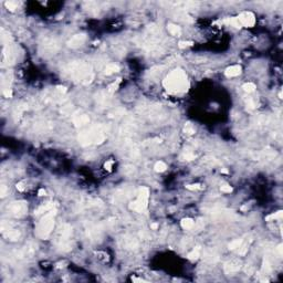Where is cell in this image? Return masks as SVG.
<instances>
[{
    "instance_id": "6da1fadb",
    "label": "cell",
    "mask_w": 283,
    "mask_h": 283,
    "mask_svg": "<svg viewBox=\"0 0 283 283\" xmlns=\"http://www.w3.org/2000/svg\"><path fill=\"white\" fill-rule=\"evenodd\" d=\"M163 85L167 92L173 93V94L187 92L189 89L187 75L181 69H176L174 71H171L165 78Z\"/></svg>"
},
{
    "instance_id": "7a4b0ae2",
    "label": "cell",
    "mask_w": 283,
    "mask_h": 283,
    "mask_svg": "<svg viewBox=\"0 0 283 283\" xmlns=\"http://www.w3.org/2000/svg\"><path fill=\"white\" fill-rule=\"evenodd\" d=\"M57 210L52 209L45 215V217L40 220L37 226L35 233L40 239H48L49 235H51L53 227H54V216Z\"/></svg>"
},
{
    "instance_id": "3957f363",
    "label": "cell",
    "mask_w": 283,
    "mask_h": 283,
    "mask_svg": "<svg viewBox=\"0 0 283 283\" xmlns=\"http://www.w3.org/2000/svg\"><path fill=\"white\" fill-rule=\"evenodd\" d=\"M148 196H149V190L148 188H140V192L137 195V198L134 201H132L130 204V209L134 210L136 212H144L147 208V204H148Z\"/></svg>"
},
{
    "instance_id": "277c9868",
    "label": "cell",
    "mask_w": 283,
    "mask_h": 283,
    "mask_svg": "<svg viewBox=\"0 0 283 283\" xmlns=\"http://www.w3.org/2000/svg\"><path fill=\"white\" fill-rule=\"evenodd\" d=\"M72 235V228L71 226L68 223L62 225L59 229V235H58V242L59 247L63 251H70L72 249L71 243H70V238Z\"/></svg>"
},
{
    "instance_id": "5b68a950",
    "label": "cell",
    "mask_w": 283,
    "mask_h": 283,
    "mask_svg": "<svg viewBox=\"0 0 283 283\" xmlns=\"http://www.w3.org/2000/svg\"><path fill=\"white\" fill-rule=\"evenodd\" d=\"M27 204L24 201H16L11 202L10 206H8V210L11 215L14 217H21L27 212Z\"/></svg>"
},
{
    "instance_id": "8992f818",
    "label": "cell",
    "mask_w": 283,
    "mask_h": 283,
    "mask_svg": "<svg viewBox=\"0 0 283 283\" xmlns=\"http://www.w3.org/2000/svg\"><path fill=\"white\" fill-rule=\"evenodd\" d=\"M238 20L240 21L241 27L251 28L256 23V17H254V14H253L252 12H250V11H246V12L240 14L238 16Z\"/></svg>"
},
{
    "instance_id": "52a82bcc",
    "label": "cell",
    "mask_w": 283,
    "mask_h": 283,
    "mask_svg": "<svg viewBox=\"0 0 283 283\" xmlns=\"http://www.w3.org/2000/svg\"><path fill=\"white\" fill-rule=\"evenodd\" d=\"M241 261H239V260H231V261L226 263L225 272L227 274H232V273L238 272L240 268H241Z\"/></svg>"
},
{
    "instance_id": "ba28073f",
    "label": "cell",
    "mask_w": 283,
    "mask_h": 283,
    "mask_svg": "<svg viewBox=\"0 0 283 283\" xmlns=\"http://www.w3.org/2000/svg\"><path fill=\"white\" fill-rule=\"evenodd\" d=\"M86 40V35L85 34H75L69 40L68 45L70 48H78L84 43V41Z\"/></svg>"
},
{
    "instance_id": "9c48e42d",
    "label": "cell",
    "mask_w": 283,
    "mask_h": 283,
    "mask_svg": "<svg viewBox=\"0 0 283 283\" xmlns=\"http://www.w3.org/2000/svg\"><path fill=\"white\" fill-rule=\"evenodd\" d=\"M225 74L227 78H235L241 74V66L240 65H232L226 69Z\"/></svg>"
},
{
    "instance_id": "30bf717a",
    "label": "cell",
    "mask_w": 283,
    "mask_h": 283,
    "mask_svg": "<svg viewBox=\"0 0 283 283\" xmlns=\"http://www.w3.org/2000/svg\"><path fill=\"white\" fill-rule=\"evenodd\" d=\"M2 233L5 235V237L8 239V240H11V241H16L19 239L20 237V231L19 230H16V229H9L8 230H2Z\"/></svg>"
},
{
    "instance_id": "8fae6325",
    "label": "cell",
    "mask_w": 283,
    "mask_h": 283,
    "mask_svg": "<svg viewBox=\"0 0 283 283\" xmlns=\"http://www.w3.org/2000/svg\"><path fill=\"white\" fill-rule=\"evenodd\" d=\"M167 30H168V32H169L171 35H174V37H179L181 34V29H180V27H178L177 24L168 23Z\"/></svg>"
},
{
    "instance_id": "7c38bea8",
    "label": "cell",
    "mask_w": 283,
    "mask_h": 283,
    "mask_svg": "<svg viewBox=\"0 0 283 283\" xmlns=\"http://www.w3.org/2000/svg\"><path fill=\"white\" fill-rule=\"evenodd\" d=\"M53 207H54V204H52V202H48V204H45V205H42L40 206L39 208L35 210V215H40V214H45V212H48L50 211V210H52L53 209Z\"/></svg>"
},
{
    "instance_id": "4fadbf2b",
    "label": "cell",
    "mask_w": 283,
    "mask_h": 283,
    "mask_svg": "<svg viewBox=\"0 0 283 283\" xmlns=\"http://www.w3.org/2000/svg\"><path fill=\"white\" fill-rule=\"evenodd\" d=\"M223 22H226V23L230 24V26H232V27L237 28V29H240L241 27V23H240V21L238 20V17H232V18H227V19H225L223 20Z\"/></svg>"
},
{
    "instance_id": "5bb4252c",
    "label": "cell",
    "mask_w": 283,
    "mask_h": 283,
    "mask_svg": "<svg viewBox=\"0 0 283 283\" xmlns=\"http://www.w3.org/2000/svg\"><path fill=\"white\" fill-rule=\"evenodd\" d=\"M119 71V66L117 64H115V63H109V64L106 65L105 68V74L107 75H111L113 74V73H116V72Z\"/></svg>"
},
{
    "instance_id": "9a60e30c",
    "label": "cell",
    "mask_w": 283,
    "mask_h": 283,
    "mask_svg": "<svg viewBox=\"0 0 283 283\" xmlns=\"http://www.w3.org/2000/svg\"><path fill=\"white\" fill-rule=\"evenodd\" d=\"M200 247H196L192 251H190V252L187 254V258L189 260H197L199 257H200Z\"/></svg>"
},
{
    "instance_id": "2e32d148",
    "label": "cell",
    "mask_w": 283,
    "mask_h": 283,
    "mask_svg": "<svg viewBox=\"0 0 283 283\" xmlns=\"http://www.w3.org/2000/svg\"><path fill=\"white\" fill-rule=\"evenodd\" d=\"M180 226L183 227L184 229H191L192 227L195 226V221L192 220V219L190 218H184L183 220L180 221Z\"/></svg>"
},
{
    "instance_id": "e0dca14e",
    "label": "cell",
    "mask_w": 283,
    "mask_h": 283,
    "mask_svg": "<svg viewBox=\"0 0 283 283\" xmlns=\"http://www.w3.org/2000/svg\"><path fill=\"white\" fill-rule=\"evenodd\" d=\"M242 243H243V239H235V240H233V241H231L230 243H229V250H235V249H239V247L241 246Z\"/></svg>"
},
{
    "instance_id": "ac0fdd59",
    "label": "cell",
    "mask_w": 283,
    "mask_h": 283,
    "mask_svg": "<svg viewBox=\"0 0 283 283\" xmlns=\"http://www.w3.org/2000/svg\"><path fill=\"white\" fill-rule=\"evenodd\" d=\"M166 168H167V165L165 164L164 161H161V160L157 161L156 164H155V166H154V169H155V171H157V173H163V171H166Z\"/></svg>"
},
{
    "instance_id": "d6986e66",
    "label": "cell",
    "mask_w": 283,
    "mask_h": 283,
    "mask_svg": "<svg viewBox=\"0 0 283 283\" xmlns=\"http://www.w3.org/2000/svg\"><path fill=\"white\" fill-rule=\"evenodd\" d=\"M283 216V211L282 210H279V211L274 212V214H271V215L266 216V221H271V220H275V219H281Z\"/></svg>"
},
{
    "instance_id": "ffe728a7",
    "label": "cell",
    "mask_w": 283,
    "mask_h": 283,
    "mask_svg": "<svg viewBox=\"0 0 283 283\" xmlns=\"http://www.w3.org/2000/svg\"><path fill=\"white\" fill-rule=\"evenodd\" d=\"M90 118L86 115H80L78 116V118L74 119V123L76 125H84V124L89 123Z\"/></svg>"
},
{
    "instance_id": "44dd1931",
    "label": "cell",
    "mask_w": 283,
    "mask_h": 283,
    "mask_svg": "<svg viewBox=\"0 0 283 283\" xmlns=\"http://www.w3.org/2000/svg\"><path fill=\"white\" fill-rule=\"evenodd\" d=\"M242 89H243V91L247 93H252L254 90H256V84L254 83H246V84H243L242 85Z\"/></svg>"
},
{
    "instance_id": "7402d4cb",
    "label": "cell",
    "mask_w": 283,
    "mask_h": 283,
    "mask_svg": "<svg viewBox=\"0 0 283 283\" xmlns=\"http://www.w3.org/2000/svg\"><path fill=\"white\" fill-rule=\"evenodd\" d=\"M5 6H6V8H7L8 10L14 11L18 7V2L17 1H6V2H5Z\"/></svg>"
},
{
    "instance_id": "603a6c76",
    "label": "cell",
    "mask_w": 283,
    "mask_h": 283,
    "mask_svg": "<svg viewBox=\"0 0 283 283\" xmlns=\"http://www.w3.org/2000/svg\"><path fill=\"white\" fill-rule=\"evenodd\" d=\"M196 158V155L192 153H184L183 155H180V160H194Z\"/></svg>"
},
{
    "instance_id": "cb8c5ba5",
    "label": "cell",
    "mask_w": 283,
    "mask_h": 283,
    "mask_svg": "<svg viewBox=\"0 0 283 283\" xmlns=\"http://www.w3.org/2000/svg\"><path fill=\"white\" fill-rule=\"evenodd\" d=\"M262 271L264 273H269L270 271H271V264H270L269 260L268 259H264V261H263V266H262Z\"/></svg>"
},
{
    "instance_id": "d4e9b609",
    "label": "cell",
    "mask_w": 283,
    "mask_h": 283,
    "mask_svg": "<svg viewBox=\"0 0 283 283\" xmlns=\"http://www.w3.org/2000/svg\"><path fill=\"white\" fill-rule=\"evenodd\" d=\"M121 78H117V81L116 82H114V83H112L111 85H109V93H113L114 91H116L117 90V88H118V84L121 83Z\"/></svg>"
},
{
    "instance_id": "484cf974",
    "label": "cell",
    "mask_w": 283,
    "mask_h": 283,
    "mask_svg": "<svg viewBox=\"0 0 283 283\" xmlns=\"http://www.w3.org/2000/svg\"><path fill=\"white\" fill-rule=\"evenodd\" d=\"M184 131H185V133L188 134V135H192V134L195 133V128L190 123H187L186 125H185Z\"/></svg>"
},
{
    "instance_id": "4316f807",
    "label": "cell",
    "mask_w": 283,
    "mask_h": 283,
    "mask_svg": "<svg viewBox=\"0 0 283 283\" xmlns=\"http://www.w3.org/2000/svg\"><path fill=\"white\" fill-rule=\"evenodd\" d=\"M186 188L189 190H198V189H202V186L200 184H191V185H186Z\"/></svg>"
},
{
    "instance_id": "83f0119b",
    "label": "cell",
    "mask_w": 283,
    "mask_h": 283,
    "mask_svg": "<svg viewBox=\"0 0 283 283\" xmlns=\"http://www.w3.org/2000/svg\"><path fill=\"white\" fill-rule=\"evenodd\" d=\"M192 45H194L192 41H180L178 43V47L180 49H185V48H188V47H191Z\"/></svg>"
},
{
    "instance_id": "f1b7e54d",
    "label": "cell",
    "mask_w": 283,
    "mask_h": 283,
    "mask_svg": "<svg viewBox=\"0 0 283 283\" xmlns=\"http://www.w3.org/2000/svg\"><path fill=\"white\" fill-rule=\"evenodd\" d=\"M220 189H221L222 192H226V194H230V192L232 191V187L231 186H229V185H227V184L222 185L221 187H220Z\"/></svg>"
},
{
    "instance_id": "f546056e",
    "label": "cell",
    "mask_w": 283,
    "mask_h": 283,
    "mask_svg": "<svg viewBox=\"0 0 283 283\" xmlns=\"http://www.w3.org/2000/svg\"><path fill=\"white\" fill-rule=\"evenodd\" d=\"M257 106H256V103H254V101L251 99L248 100V102H247V109H249V111H251V109H254Z\"/></svg>"
},
{
    "instance_id": "4dcf8cb0",
    "label": "cell",
    "mask_w": 283,
    "mask_h": 283,
    "mask_svg": "<svg viewBox=\"0 0 283 283\" xmlns=\"http://www.w3.org/2000/svg\"><path fill=\"white\" fill-rule=\"evenodd\" d=\"M113 165H114V160H107L105 164H104V168H105L107 171H112Z\"/></svg>"
},
{
    "instance_id": "1f68e13d",
    "label": "cell",
    "mask_w": 283,
    "mask_h": 283,
    "mask_svg": "<svg viewBox=\"0 0 283 283\" xmlns=\"http://www.w3.org/2000/svg\"><path fill=\"white\" fill-rule=\"evenodd\" d=\"M245 271H246V273L248 275H251V274H253V272H254V268H253L252 266H247L246 268H245Z\"/></svg>"
},
{
    "instance_id": "d6a6232c",
    "label": "cell",
    "mask_w": 283,
    "mask_h": 283,
    "mask_svg": "<svg viewBox=\"0 0 283 283\" xmlns=\"http://www.w3.org/2000/svg\"><path fill=\"white\" fill-rule=\"evenodd\" d=\"M4 95L6 96V97H12V92H11V89H7V90H4Z\"/></svg>"
},
{
    "instance_id": "836d02e7",
    "label": "cell",
    "mask_w": 283,
    "mask_h": 283,
    "mask_svg": "<svg viewBox=\"0 0 283 283\" xmlns=\"http://www.w3.org/2000/svg\"><path fill=\"white\" fill-rule=\"evenodd\" d=\"M23 185H24L23 181H20V183H18V184L16 185V187H17V189L19 191H23L24 190V186H23Z\"/></svg>"
},
{
    "instance_id": "e575fe53",
    "label": "cell",
    "mask_w": 283,
    "mask_h": 283,
    "mask_svg": "<svg viewBox=\"0 0 283 283\" xmlns=\"http://www.w3.org/2000/svg\"><path fill=\"white\" fill-rule=\"evenodd\" d=\"M6 194H7V187H6L5 185H2V186H1V192H0L1 198H4L5 196H6Z\"/></svg>"
},
{
    "instance_id": "d590c367",
    "label": "cell",
    "mask_w": 283,
    "mask_h": 283,
    "mask_svg": "<svg viewBox=\"0 0 283 283\" xmlns=\"http://www.w3.org/2000/svg\"><path fill=\"white\" fill-rule=\"evenodd\" d=\"M57 90H58L59 92H61V93H65L66 92V88L65 86H57Z\"/></svg>"
},
{
    "instance_id": "8d00e7d4",
    "label": "cell",
    "mask_w": 283,
    "mask_h": 283,
    "mask_svg": "<svg viewBox=\"0 0 283 283\" xmlns=\"http://www.w3.org/2000/svg\"><path fill=\"white\" fill-rule=\"evenodd\" d=\"M38 195H39V196H45V195H47V191H45V189L42 188V189H40V190L38 191Z\"/></svg>"
},
{
    "instance_id": "74e56055",
    "label": "cell",
    "mask_w": 283,
    "mask_h": 283,
    "mask_svg": "<svg viewBox=\"0 0 283 283\" xmlns=\"http://www.w3.org/2000/svg\"><path fill=\"white\" fill-rule=\"evenodd\" d=\"M276 251H278V253H279V256H282V245H279V246H278Z\"/></svg>"
},
{
    "instance_id": "f35d334b",
    "label": "cell",
    "mask_w": 283,
    "mask_h": 283,
    "mask_svg": "<svg viewBox=\"0 0 283 283\" xmlns=\"http://www.w3.org/2000/svg\"><path fill=\"white\" fill-rule=\"evenodd\" d=\"M150 229L156 230V229H158V225H157V223H152V225H150Z\"/></svg>"
},
{
    "instance_id": "ab89813d",
    "label": "cell",
    "mask_w": 283,
    "mask_h": 283,
    "mask_svg": "<svg viewBox=\"0 0 283 283\" xmlns=\"http://www.w3.org/2000/svg\"><path fill=\"white\" fill-rule=\"evenodd\" d=\"M221 173H222V174H228L229 171H228V169H226V168H221Z\"/></svg>"
}]
</instances>
